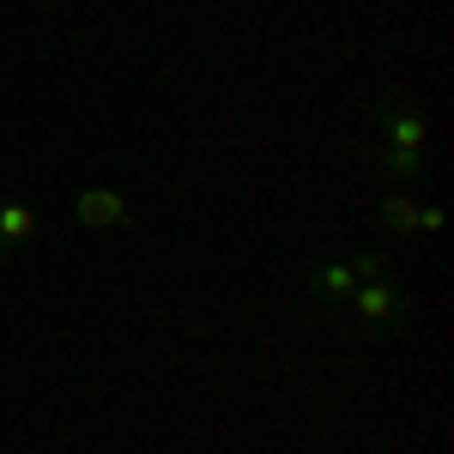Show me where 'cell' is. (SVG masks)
Returning a JSON list of instances; mask_svg holds the SVG:
<instances>
[{"label": "cell", "instance_id": "cell-6", "mask_svg": "<svg viewBox=\"0 0 454 454\" xmlns=\"http://www.w3.org/2000/svg\"><path fill=\"white\" fill-rule=\"evenodd\" d=\"M25 237H36V212L25 207V200H0V243H25Z\"/></svg>", "mask_w": 454, "mask_h": 454}, {"label": "cell", "instance_id": "cell-2", "mask_svg": "<svg viewBox=\"0 0 454 454\" xmlns=\"http://www.w3.org/2000/svg\"><path fill=\"white\" fill-rule=\"evenodd\" d=\"M424 140H430V121H424V109L406 98V91H394L382 109V152H419L424 158Z\"/></svg>", "mask_w": 454, "mask_h": 454}, {"label": "cell", "instance_id": "cell-8", "mask_svg": "<svg viewBox=\"0 0 454 454\" xmlns=\"http://www.w3.org/2000/svg\"><path fill=\"white\" fill-rule=\"evenodd\" d=\"M351 273H357V285H364V279H382V273H387V254H382V248L351 254Z\"/></svg>", "mask_w": 454, "mask_h": 454}, {"label": "cell", "instance_id": "cell-10", "mask_svg": "<svg viewBox=\"0 0 454 454\" xmlns=\"http://www.w3.org/2000/svg\"><path fill=\"white\" fill-rule=\"evenodd\" d=\"M0 273H6V243H0Z\"/></svg>", "mask_w": 454, "mask_h": 454}, {"label": "cell", "instance_id": "cell-9", "mask_svg": "<svg viewBox=\"0 0 454 454\" xmlns=\"http://www.w3.org/2000/svg\"><path fill=\"white\" fill-rule=\"evenodd\" d=\"M419 231H424V237H436V231H442V207H424L419 212Z\"/></svg>", "mask_w": 454, "mask_h": 454}, {"label": "cell", "instance_id": "cell-3", "mask_svg": "<svg viewBox=\"0 0 454 454\" xmlns=\"http://www.w3.org/2000/svg\"><path fill=\"white\" fill-rule=\"evenodd\" d=\"M73 218H79L85 231H121V224L134 218V200H128V194H115V188H104V182H91V188H79Z\"/></svg>", "mask_w": 454, "mask_h": 454}, {"label": "cell", "instance_id": "cell-1", "mask_svg": "<svg viewBox=\"0 0 454 454\" xmlns=\"http://www.w3.org/2000/svg\"><path fill=\"white\" fill-rule=\"evenodd\" d=\"M351 309H357V321H364V327L394 333V327L406 321V309H412V303H406V291H400L394 279H364L357 291H351Z\"/></svg>", "mask_w": 454, "mask_h": 454}, {"label": "cell", "instance_id": "cell-4", "mask_svg": "<svg viewBox=\"0 0 454 454\" xmlns=\"http://www.w3.org/2000/svg\"><path fill=\"white\" fill-rule=\"evenodd\" d=\"M376 224L394 231V237H419V207L394 188V194H382V207H376Z\"/></svg>", "mask_w": 454, "mask_h": 454}, {"label": "cell", "instance_id": "cell-7", "mask_svg": "<svg viewBox=\"0 0 454 454\" xmlns=\"http://www.w3.org/2000/svg\"><path fill=\"white\" fill-rule=\"evenodd\" d=\"M382 170L400 176V182H419V176H424V158H419V152H382Z\"/></svg>", "mask_w": 454, "mask_h": 454}, {"label": "cell", "instance_id": "cell-5", "mask_svg": "<svg viewBox=\"0 0 454 454\" xmlns=\"http://www.w3.org/2000/svg\"><path fill=\"white\" fill-rule=\"evenodd\" d=\"M309 291H315V297H351V291H357V273H351V261L315 267V273H309Z\"/></svg>", "mask_w": 454, "mask_h": 454}]
</instances>
